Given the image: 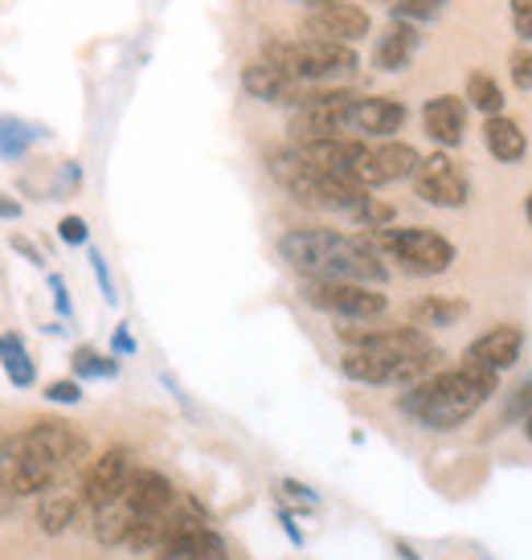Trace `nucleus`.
<instances>
[{
	"label": "nucleus",
	"mask_w": 532,
	"mask_h": 560,
	"mask_svg": "<svg viewBox=\"0 0 532 560\" xmlns=\"http://www.w3.org/2000/svg\"><path fill=\"white\" fill-rule=\"evenodd\" d=\"M484 143H487V152L500 160V164H520L524 152H529V136H524V127H520L517 119H508V115H487Z\"/></svg>",
	"instance_id": "obj_18"
},
{
	"label": "nucleus",
	"mask_w": 532,
	"mask_h": 560,
	"mask_svg": "<svg viewBox=\"0 0 532 560\" xmlns=\"http://www.w3.org/2000/svg\"><path fill=\"white\" fill-rule=\"evenodd\" d=\"M418 46H423V33H418V25H409V21H393L390 30L377 37L373 66H377V70H390V74H397V70H406V66H409V58L418 54Z\"/></svg>",
	"instance_id": "obj_17"
},
{
	"label": "nucleus",
	"mask_w": 532,
	"mask_h": 560,
	"mask_svg": "<svg viewBox=\"0 0 532 560\" xmlns=\"http://www.w3.org/2000/svg\"><path fill=\"white\" fill-rule=\"evenodd\" d=\"M303 86H308V82L287 79L282 70H275V66L263 62V58L242 70V91L251 94V98H258V103H275V107H296L299 94H303Z\"/></svg>",
	"instance_id": "obj_15"
},
{
	"label": "nucleus",
	"mask_w": 532,
	"mask_h": 560,
	"mask_svg": "<svg viewBox=\"0 0 532 560\" xmlns=\"http://www.w3.org/2000/svg\"><path fill=\"white\" fill-rule=\"evenodd\" d=\"M16 218H21V205L0 192V221H16Z\"/></svg>",
	"instance_id": "obj_39"
},
{
	"label": "nucleus",
	"mask_w": 532,
	"mask_h": 560,
	"mask_svg": "<svg viewBox=\"0 0 532 560\" xmlns=\"http://www.w3.org/2000/svg\"><path fill=\"white\" fill-rule=\"evenodd\" d=\"M91 270H94V279H99V291H103V299L115 307V303H119V295H115V282H111V270H107V262H103V254H99V249H91Z\"/></svg>",
	"instance_id": "obj_33"
},
{
	"label": "nucleus",
	"mask_w": 532,
	"mask_h": 560,
	"mask_svg": "<svg viewBox=\"0 0 532 560\" xmlns=\"http://www.w3.org/2000/svg\"><path fill=\"white\" fill-rule=\"evenodd\" d=\"M524 218H529V225H532V192H529V201H524Z\"/></svg>",
	"instance_id": "obj_41"
},
{
	"label": "nucleus",
	"mask_w": 532,
	"mask_h": 560,
	"mask_svg": "<svg viewBox=\"0 0 532 560\" xmlns=\"http://www.w3.org/2000/svg\"><path fill=\"white\" fill-rule=\"evenodd\" d=\"M49 291H54V307H58V315H74V303H70V295H66V282L62 275H49Z\"/></svg>",
	"instance_id": "obj_34"
},
{
	"label": "nucleus",
	"mask_w": 532,
	"mask_h": 560,
	"mask_svg": "<svg viewBox=\"0 0 532 560\" xmlns=\"http://www.w3.org/2000/svg\"><path fill=\"white\" fill-rule=\"evenodd\" d=\"M442 352H426V357H397L385 348H348L340 357V373L357 385H414L439 369Z\"/></svg>",
	"instance_id": "obj_7"
},
{
	"label": "nucleus",
	"mask_w": 532,
	"mask_h": 560,
	"mask_svg": "<svg viewBox=\"0 0 532 560\" xmlns=\"http://www.w3.org/2000/svg\"><path fill=\"white\" fill-rule=\"evenodd\" d=\"M520 352H524V327L500 324L471 343L467 352H463V360H475V364H487V369H496V373H508L520 360Z\"/></svg>",
	"instance_id": "obj_14"
},
{
	"label": "nucleus",
	"mask_w": 532,
	"mask_h": 560,
	"mask_svg": "<svg viewBox=\"0 0 532 560\" xmlns=\"http://www.w3.org/2000/svg\"><path fill=\"white\" fill-rule=\"evenodd\" d=\"M377 249L418 279H435L454 266V246L439 230H426V225H385L377 230Z\"/></svg>",
	"instance_id": "obj_5"
},
{
	"label": "nucleus",
	"mask_w": 532,
	"mask_h": 560,
	"mask_svg": "<svg viewBox=\"0 0 532 560\" xmlns=\"http://www.w3.org/2000/svg\"><path fill=\"white\" fill-rule=\"evenodd\" d=\"M42 131L30 124H21V119H9V115H0V156L4 160H16L30 152V143L37 140Z\"/></svg>",
	"instance_id": "obj_25"
},
{
	"label": "nucleus",
	"mask_w": 532,
	"mask_h": 560,
	"mask_svg": "<svg viewBox=\"0 0 532 560\" xmlns=\"http://www.w3.org/2000/svg\"><path fill=\"white\" fill-rule=\"evenodd\" d=\"M397 557H402V560H423L418 552H414V548L406 545V540H397Z\"/></svg>",
	"instance_id": "obj_40"
},
{
	"label": "nucleus",
	"mask_w": 532,
	"mask_h": 560,
	"mask_svg": "<svg viewBox=\"0 0 532 560\" xmlns=\"http://www.w3.org/2000/svg\"><path fill=\"white\" fill-rule=\"evenodd\" d=\"M79 508H82L79 495H70V491H46L42 503H37V524H42L46 536H62L79 520Z\"/></svg>",
	"instance_id": "obj_21"
},
{
	"label": "nucleus",
	"mask_w": 532,
	"mask_h": 560,
	"mask_svg": "<svg viewBox=\"0 0 532 560\" xmlns=\"http://www.w3.org/2000/svg\"><path fill=\"white\" fill-rule=\"evenodd\" d=\"M299 295L315 312H328L345 324H369L390 312V295H381V287L369 282H345V279H303Z\"/></svg>",
	"instance_id": "obj_6"
},
{
	"label": "nucleus",
	"mask_w": 532,
	"mask_h": 560,
	"mask_svg": "<svg viewBox=\"0 0 532 560\" xmlns=\"http://www.w3.org/2000/svg\"><path fill=\"white\" fill-rule=\"evenodd\" d=\"M13 249H16V254H21V258H25V262H30V266H46V254H42V249L33 246L30 237L13 234Z\"/></svg>",
	"instance_id": "obj_36"
},
{
	"label": "nucleus",
	"mask_w": 532,
	"mask_h": 560,
	"mask_svg": "<svg viewBox=\"0 0 532 560\" xmlns=\"http://www.w3.org/2000/svg\"><path fill=\"white\" fill-rule=\"evenodd\" d=\"M131 475H136V458H131L127 446H111V451H103L99 458H91V467H86L82 487H79L82 508H91L94 512V508L111 503V499L127 487Z\"/></svg>",
	"instance_id": "obj_12"
},
{
	"label": "nucleus",
	"mask_w": 532,
	"mask_h": 560,
	"mask_svg": "<svg viewBox=\"0 0 532 560\" xmlns=\"http://www.w3.org/2000/svg\"><path fill=\"white\" fill-rule=\"evenodd\" d=\"M173 499H176V487L160 470L136 467V475L127 479V487L119 495L111 499V503H103V508H94V540L107 548L127 545V536L140 528L143 520L164 512Z\"/></svg>",
	"instance_id": "obj_3"
},
{
	"label": "nucleus",
	"mask_w": 532,
	"mask_h": 560,
	"mask_svg": "<svg viewBox=\"0 0 532 560\" xmlns=\"http://www.w3.org/2000/svg\"><path fill=\"white\" fill-rule=\"evenodd\" d=\"M508 16L520 42H532V0H508Z\"/></svg>",
	"instance_id": "obj_31"
},
{
	"label": "nucleus",
	"mask_w": 532,
	"mask_h": 560,
	"mask_svg": "<svg viewBox=\"0 0 532 560\" xmlns=\"http://www.w3.org/2000/svg\"><path fill=\"white\" fill-rule=\"evenodd\" d=\"M418 148H409V143L402 140H381V143H365V152H360L357 168H352V176H357L365 188H377V185H393V180H406V176H414V168H418Z\"/></svg>",
	"instance_id": "obj_13"
},
{
	"label": "nucleus",
	"mask_w": 532,
	"mask_h": 560,
	"mask_svg": "<svg viewBox=\"0 0 532 560\" xmlns=\"http://www.w3.org/2000/svg\"><path fill=\"white\" fill-rule=\"evenodd\" d=\"M508 74H512V86L517 91H532V49L520 46L508 54Z\"/></svg>",
	"instance_id": "obj_27"
},
{
	"label": "nucleus",
	"mask_w": 532,
	"mask_h": 560,
	"mask_svg": "<svg viewBox=\"0 0 532 560\" xmlns=\"http://www.w3.org/2000/svg\"><path fill=\"white\" fill-rule=\"evenodd\" d=\"M58 237H62L66 246H86V242H91V230H86L82 218H62L58 221Z\"/></svg>",
	"instance_id": "obj_32"
},
{
	"label": "nucleus",
	"mask_w": 532,
	"mask_h": 560,
	"mask_svg": "<svg viewBox=\"0 0 532 560\" xmlns=\"http://www.w3.org/2000/svg\"><path fill=\"white\" fill-rule=\"evenodd\" d=\"M21 438V451H25V458H33V463H46L49 470H58V475H66L70 467H79L82 458H86V438L74 430V425H66V421H33L25 434Z\"/></svg>",
	"instance_id": "obj_8"
},
{
	"label": "nucleus",
	"mask_w": 532,
	"mask_h": 560,
	"mask_svg": "<svg viewBox=\"0 0 532 560\" xmlns=\"http://www.w3.org/2000/svg\"><path fill=\"white\" fill-rule=\"evenodd\" d=\"M381 4H397V0H381Z\"/></svg>",
	"instance_id": "obj_43"
},
{
	"label": "nucleus",
	"mask_w": 532,
	"mask_h": 560,
	"mask_svg": "<svg viewBox=\"0 0 532 560\" xmlns=\"http://www.w3.org/2000/svg\"><path fill=\"white\" fill-rule=\"evenodd\" d=\"M263 62L282 70L287 79L315 86V82H332V79H345V74H357L360 58H357V49L345 46V42L303 37V42H266Z\"/></svg>",
	"instance_id": "obj_4"
},
{
	"label": "nucleus",
	"mask_w": 532,
	"mask_h": 560,
	"mask_svg": "<svg viewBox=\"0 0 532 560\" xmlns=\"http://www.w3.org/2000/svg\"><path fill=\"white\" fill-rule=\"evenodd\" d=\"M532 413V381L524 389L512 393V405H508V418H529Z\"/></svg>",
	"instance_id": "obj_35"
},
{
	"label": "nucleus",
	"mask_w": 532,
	"mask_h": 560,
	"mask_svg": "<svg viewBox=\"0 0 532 560\" xmlns=\"http://www.w3.org/2000/svg\"><path fill=\"white\" fill-rule=\"evenodd\" d=\"M279 524H282V532H287V540H291L296 548H303V532H299L296 512H291V508H279Z\"/></svg>",
	"instance_id": "obj_37"
},
{
	"label": "nucleus",
	"mask_w": 532,
	"mask_h": 560,
	"mask_svg": "<svg viewBox=\"0 0 532 560\" xmlns=\"http://www.w3.org/2000/svg\"><path fill=\"white\" fill-rule=\"evenodd\" d=\"M21 458H25V454H21V438H16V434L0 438V491H4V487H9V479L16 475Z\"/></svg>",
	"instance_id": "obj_28"
},
{
	"label": "nucleus",
	"mask_w": 532,
	"mask_h": 560,
	"mask_svg": "<svg viewBox=\"0 0 532 560\" xmlns=\"http://www.w3.org/2000/svg\"><path fill=\"white\" fill-rule=\"evenodd\" d=\"M152 560H225V540L213 528L188 532V536H176L164 548H157Z\"/></svg>",
	"instance_id": "obj_19"
},
{
	"label": "nucleus",
	"mask_w": 532,
	"mask_h": 560,
	"mask_svg": "<svg viewBox=\"0 0 532 560\" xmlns=\"http://www.w3.org/2000/svg\"><path fill=\"white\" fill-rule=\"evenodd\" d=\"M423 127L439 148H459V143H463V131H467V103L454 98V94L430 98L423 107Z\"/></svg>",
	"instance_id": "obj_16"
},
{
	"label": "nucleus",
	"mask_w": 532,
	"mask_h": 560,
	"mask_svg": "<svg viewBox=\"0 0 532 560\" xmlns=\"http://www.w3.org/2000/svg\"><path fill=\"white\" fill-rule=\"evenodd\" d=\"M409 110L397 98H360L352 94L345 107V131L352 140H393L406 127Z\"/></svg>",
	"instance_id": "obj_11"
},
{
	"label": "nucleus",
	"mask_w": 532,
	"mask_h": 560,
	"mask_svg": "<svg viewBox=\"0 0 532 560\" xmlns=\"http://www.w3.org/2000/svg\"><path fill=\"white\" fill-rule=\"evenodd\" d=\"M409 315H414V324H418V327H451L454 319H463V315H467V303L430 295V299H418Z\"/></svg>",
	"instance_id": "obj_22"
},
{
	"label": "nucleus",
	"mask_w": 532,
	"mask_h": 560,
	"mask_svg": "<svg viewBox=\"0 0 532 560\" xmlns=\"http://www.w3.org/2000/svg\"><path fill=\"white\" fill-rule=\"evenodd\" d=\"M282 262L303 279H345V282H385L381 249L365 237L336 234V230H291L279 237Z\"/></svg>",
	"instance_id": "obj_2"
},
{
	"label": "nucleus",
	"mask_w": 532,
	"mask_h": 560,
	"mask_svg": "<svg viewBox=\"0 0 532 560\" xmlns=\"http://www.w3.org/2000/svg\"><path fill=\"white\" fill-rule=\"evenodd\" d=\"M70 364H74V376H79V381H111V376H119V360L103 357V352H94L86 343L74 348Z\"/></svg>",
	"instance_id": "obj_24"
},
{
	"label": "nucleus",
	"mask_w": 532,
	"mask_h": 560,
	"mask_svg": "<svg viewBox=\"0 0 532 560\" xmlns=\"http://www.w3.org/2000/svg\"><path fill=\"white\" fill-rule=\"evenodd\" d=\"M447 0H397L393 4V21H409V25H426V21H439Z\"/></svg>",
	"instance_id": "obj_26"
},
{
	"label": "nucleus",
	"mask_w": 532,
	"mask_h": 560,
	"mask_svg": "<svg viewBox=\"0 0 532 560\" xmlns=\"http://www.w3.org/2000/svg\"><path fill=\"white\" fill-rule=\"evenodd\" d=\"M46 401L54 405H79L82 401V381L70 376V381H49L46 385Z\"/></svg>",
	"instance_id": "obj_29"
},
{
	"label": "nucleus",
	"mask_w": 532,
	"mask_h": 560,
	"mask_svg": "<svg viewBox=\"0 0 532 560\" xmlns=\"http://www.w3.org/2000/svg\"><path fill=\"white\" fill-rule=\"evenodd\" d=\"M524 434H529V442H532V413L524 418Z\"/></svg>",
	"instance_id": "obj_42"
},
{
	"label": "nucleus",
	"mask_w": 532,
	"mask_h": 560,
	"mask_svg": "<svg viewBox=\"0 0 532 560\" xmlns=\"http://www.w3.org/2000/svg\"><path fill=\"white\" fill-rule=\"evenodd\" d=\"M500 389V373L487 369V364H475V360H463L454 369H435L430 376L406 385V393L397 397V409L406 413L414 425L423 430H435V434H447V430H459L467 418H475L491 393Z\"/></svg>",
	"instance_id": "obj_1"
},
{
	"label": "nucleus",
	"mask_w": 532,
	"mask_h": 560,
	"mask_svg": "<svg viewBox=\"0 0 532 560\" xmlns=\"http://www.w3.org/2000/svg\"><path fill=\"white\" fill-rule=\"evenodd\" d=\"M111 348H115V357H131V352H136V340H131L127 324L115 327V336H111Z\"/></svg>",
	"instance_id": "obj_38"
},
{
	"label": "nucleus",
	"mask_w": 532,
	"mask_h": 560,
	"mask_svg": "<svg viewBox=\"0 0 532 560\" xmlns=\"http://www.w3.org/2000/svg\"><path fill=\"white\" fill-rule=\"evenodd\" d=\"M369 30H373V21L352 0H312V9L303 16V33L320 37V42L357 46L360 37H369Z\"/></svg>",
	"instance_id": "obj_10"
},
{
	"label": "nucleus",
	"mask_w": 532,
	"mask_h": 560,
	"mask_svg": "<svg viewBox=\"0 0 532 560\" xmlns=\"http://www.w3.org/2000/svg\"><path fill=\"white\" fill-rule=\"evenodd\" d=\"M279 491L282 499H291L296 508H303V512H312V508H320V495H315L308 482H299V479H282L279 482Z\"/></svg>",
	"instance_id": "obj_30"
},
{
	"label": "nucleus",
	"mask_w": 532,
	"mask_h": 560,
	"mask_svg": "<svg viewBox=\"0 0 532 560\" xmlns=\"http://www.w3.org/2000/svg\"><path fill=\"white\" fill-rule=\"evenodd\" d=\"M467 103L479 115H504V91L500 82L491 79V74H484V70H475V74H467Z\"/></svg>",
	"instance_id": "obj_23"
},
{
	"label": "nucleus",
	"mask_w": 532,
	"mask_h": 560,
	"mask_svg": "<svg viewBox=\"0 0 532 560\" xmlns=\"http://www.w3.org/2000/svg\"><path fill=\"white\" fill-rule=\"evenodd\" d=\"M409 180H414V192H418L426 205H435V209H459V205H467V197H471L467 172L459 168L447 152H435V156L418 160V168H414Z\"/></svg>",
	"instance_id": "obj_9"
},
{
	"label": "nucleus",
	"mask_w": 532,
	"mask_h": 560,
	"mask_svg": "<svg viewBox=\"0 0 532 560\" xmlns=\"http://www.w3.org/2000/svg\"><path fill=\"white\" fill-rule=\"evenodd\" d=\"M0 369L13 381V389H33L37 385V364H33L30 348H25V336H16V331L0 336Z\"/></svg>",
	"instance_id": "obj_20"
}]
</instances>
